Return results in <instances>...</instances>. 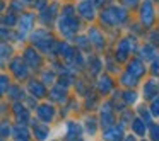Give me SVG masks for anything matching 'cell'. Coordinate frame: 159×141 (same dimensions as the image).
<instances>
[{"mask_svg":"<svg viewBox=\"0 0 159 141\" xmlns=\"http://www.w3.org/2000/svg\"><path fill=\"white\" fill-rule=\"evenodd\" d=\"M101 19H103V22H106L110 26H116L127 21V12L121 7H108L106 10H103Z\"/></svg>","mask_w":159,"mask_h":141,"instance_id":"cell-1","label":"cell"},{"mask_svg":"<svg viewBox=\"0 0 159 141\" xmlns=\"http://www.w3.org/2000/svg\"><path fill=\"white\" fill-rule=\"evenodd\" d=\"M103 138H104V141H121L123 139V124L106 127Z\"/></svg>","mask_w":159,"mask_h":141,"instance_id":"cell-2","label":"cell"},{"mask_svg":"<svg viewBox=\"0 0 159 141\" xmlns=\"http://www.w3.org/2000/svg\"><path fill=\"white\" fill-rule=\"evenodd\" d=\"M134 39H123V41L120 43V46H118V51H116V60H127V56L130 55V51L134 49Z\"/></svg>","mask_w":159,"mask_h":141,"instance_id":"cell-3","label":"cell"},{"mask_svg":"<svg viewBox=\"0 0 159 141\" xmlns=\"http://www.w3.org/2000/svg\"><path fill=\"white\" fill-rule=\"evenodd\" d=\"M140 19H142V22H144L145 26H151L152 22H154V10H152V4L149 2V0L144 2V5H142Z\"/></svg>","mask_w":159,"mask_h":141,"instance_id":"cell-4","label":"cell"},{"mask_svg":"<svg viewBox=\"0 0 159 141\" xmlns=\"http://www.w3.org/2000/svg\"><path fill=\"white\" fill-rule=\"evenodd\" d=\"M113 124H115L113 112H111V109H110V104H106V106L103 107V110H101V126L103 127H111Z\"/></svg>","mask_w":159,"mask_h":141,"instance_id":"cell-5","label":"cell"},{"mask_svg":"<svg viewBox=\"0 0 159 141\" xmlns=\"http://www.w3.org/2000/svg\"><path fill=\"white\" fill-rule=\"evenodd\" d=\"M77 27H79V22L74 21L72 17H65V19L60 21V29H62V32H65V34H72Z\"/></svg>","mask_w":159,"mask_h":141,"instance_id":"cell-6","label":"cell"},{"mask_svg":"<svg viewBox=\"0 0 159 141\" xmlns=\"http://www.w3.org/2000/svg\"><path fill=\"white\" fill-rule=\"evenodd\" d=\"M144 72H145V66L142 65L140 60H132V63L128 65V73L139 78L140 75H144Z\"/></svg>","mask_w":159,"mask_h":141,"instance_id":"cell-7","label":"cell"},{"mask_svg":"<svg viewBox=\"0 0 159 141\" xmlns=\"http://www.w3.org/2000/svg\"><path fill=\"white\" fill-rule=\"evenodd\" d=\"M79 12L82 17L86 19H93L94 17V7L91 2H87V0H84V2H80L79 4Z\"/></svg>","mask_w":159,"mask_h":141,"instance_id":"cell-8","label":"cell"},{"mask_svg":"<svg viewBox=\"0 0 159 141\" xmlns=\"http://www.w3.org/2000/svg\"><path fill=\"white\" fill-rule=\"evenodd\" d=\"M89 39H91V43H94V44L98 46V48H103L104 46V39H103V36H101V32L98 31V29H91L89 31Z\"/></svg>","mask_w":159,"mask_h":141,"instance_id":"cell-9","label":"cell"},{"mask_svg":"<svg viewBox=\"0 0 159 141\" xmlns=\"http://www.w3.org/2000/svg\"><path fill=\"white\" fill-rule=\"evenodd\" d=\"M98 87H99V92L101 93H108L111 89H113V82H111L110 77H101Z\"/></svg>","mask_w":159,"mask_h":141,"instance_id":"cell-10","label":"cell"},{"mask_svg":"<svg viewBox=\"0 0 159 141\" xmlns=\"http://www.w3.org/2000/svg\"><path fill=\"white\" fill-rule=\"evenodd\" d=\"M144 95H145V99H154V97H157V85L154 82H147L144 87Z\"/></svg>","mask_w":159,"mask_h":141,"instance_id":"cell-11","label":"cell"},{"mask_svg":"<svg viewBox=\"0 0 159 141\" xmlns=\"http://www.w3.org/2000/svg\"><path fill=\"white\" fill-rule=\"evenodd\" d=\"M132 129H134L139 136H144L145 134V122L142 119H135L134 122H132Z\"/></svg>","mask_w":159,"mask_h":141,"instance_id":"cell-12","label":"cell"},{"mask_svg":"<svg viewBox=\"0 0 159 141\" xmlns=\"http://www.w3.org/2000/svg\"><path fill=\"white\" fill-rule=\"evenodd\" d=\"M38 114H39V117H41V119L50 121V119L53 117V107H50V106H43V107H39Z\"/></svg>","mask_w":159,"mask_h":141,"instance_id":"cell-13","label":"cell"},{"mask_svg":"<svg viewBox=\"0 0 159 141\" xmlns=\"http://www.w3.org/2000/svg\"><path fill=\"white\" fill-rule=\"evenodd\" d=\"M80 126H77L75 122H69V134L67 136L70 138V139H75V138H79L80 136Z\"/></svg>","mask_w":159,"mask_h":141,"instance_id":"cell-14","label":"cell"},{"mask_svg":"<svg viewBox=\"0 0 159 141\" xmlns=\"http://www.w3.org/2000/svg\"><path fill=\"white\" fill-rule=\"evenodd\" d=\"M140 56H142V58H145V60H154V56H156V49H154V46H151V44L144 46V49H142Z\"/></svg>","mask_w":159,"mask_h":141,"instance_id":"cell-15","label":"cell"},{"mask_svg":"<svg viewBox=\"0 0 159 141\" xmlns=\"http://www.w3.org/2000/svg\"><path fill=\"white\" fill-rule=\"evenodd\" d=\"M137 77H134V75H130V73H125V75L123 77H121V83H125V85H127V87H135V85H137Z\"/></svg>","mask_w":159,"mask_h":141,"instance_id":"cell-16","label":"cell"},{"mask_svg":"<svg viewBox=\"0 0 159 141\" xmlns=\"http://www.w3.org/2000/svg\"><path fill=\"white\" fill-rule=\"evenodd\" d=\"M31 22H33V17L31 15H24L21 21V31H28L31 27Z\"/></svg>","mask_w":159,"mask_h":141,"instance_id":"cell-17","label":"cell"},{"mask_svg":"<svg viewBox=\"0 0 159 141\" xmlns=\"http://www.w3.org/2000/svg\"><path fill=\"white\" fill-rule=\"evenodd\" d=\"M34 133L38 134V139H45L46 134H48V129H46V126H36Z\"/></svg>","mask_w":159,"mask_h":141,"instance_id":"cell-18","label":"cell"},{"mask_svg":"<svg viewBox=\"0 0 159 141\" xmlns=\"http://www.w3.org/2000/svg\"><path fill=\"white\" fill-rule=\"evenodd\" d=\"M16 136H17L19 141H28V136H29V134H28V131H26V129H22V127L19 126L17 129H16Z\"/></svg>","mask_w":159,"mask_h":141,"instance_id":"cell-19","label":"cell"},{"mask_svg":"<svg viewBox=\"0 0 159 141\" xmlns=\"http://www.w3.org/2000/svg\"><path fill=\"white\" fill-rule=\"evenodd\" d=\"M139 110H140V116L142 117H144V119H142V121H144V122H145V126H151V116H149V112H147V109H145V107H140V109H139Z\"/></svg>","mask_w":159,"mask_h":141,"instance_id":"cell-20","label":"cell"},{"mask_svg":"<svg viewBox=\"0 0 159 141\" xmlns=\"http://www.w3.org/2000/svg\"><path fill=\"white\" fill-rule=\"evenodd\" d=\"M151 138L154 141H159V124H151Z\"/></svg>","mask_w":159,"mask_h":141,"instance_id":"cell-21","label":"cell"},{"mask_svg":"<svg viewBox=\"0 0 159 141\" xmlns=\"http://www.w3.org/2000/svg\"><path fill=\"white\" fill-rule=\"evenodd\" d=\"M135 100H137V93H135V92H132V90L125 92V102H127V104H134Z\"/></svg>","mask_w":159,"mask_h":141,"instance_id":"cell-22","label":"cell"},{"mask_svg":"<svg viewBox=\"0 0 159 141\" xmlns=\"http://www.w3.org/2000/svg\"><path fill=\"white\" fill-rule=\"evenodd\" d=\"M86 124H87V131H89L91 134L96 133V121H94V119H87Z\"/></svg>","mask_w":159,"mask_h":141,"instance_id":"cell-23","label":"cell"},{"mask_svg":"<svg viewBox=\"0 0 159 141\" xmlns=\"http://www.w3.org/2000/svg\"><path fill=\"white\" fill-rule=\"evenodd\" d=\"M31 90H33V93H36V95H43V87L41 85H34V83H31Z\"/></svg>","mask_w":159,"mask_h":141,"instance_id":"cell-24","label":"cell"},{"mask_svg":"<svg viewBox=\"0 0 159 141\" xmlns=\"http://www.w3.org/2000/svg\"><path fill=\"white\" fill-rule=\"evenodd\" d=\"M152 114H154V116H159V99L152 100Z\"/></svg>","mask_w":159,"mask_h":141,"instance_id":"cell-25","label":"cell"},{"mask_svg":"<svg viewBox=\"0 0 159 141\" xmlns=\"http://www.w3.org/2000/svg\"><path fill=\"white\" fill-rule=\"evenodd\" d=\"M152 73H154V75H159V61H157V60H154V65H152Z\"/></svg>","mask_w":159,"mask_h":141,"instance_id":"cell-26","label":"cell"},{"mask_svg":"<svg viewBox=\"0 0 159 141\" xmlns=\"http://www.w3.org/2000/svg\"><path fill=\"white\" fill-rule=\"evenodd\" d=\"M151 41L154 43V44H159V31H156L154 34H152V38H151Z\"/></svg>","mask_w":159,"mask_h":141,"instance_id":"cell-27","label":"cell"},{"mask_svg":"<svg viewBox=\"0 0 159 141\" xmlns=\"http://www.w3.org/2000/svg\"><path fill=\"white\" fill-rule=\"evenodd\" d=\"M137 2H139V0H123V4L128 5V7H135V5H137Z\"/></svg>","mask_w":159,"mask_h":141,"instance_id":"cell-28","label":"cell"},{"mask_svg":"<svg viewBox=\"0 0 159 141\" xmlns=\"http://www.w3.org/2000/svg\"><path fill=\"white\" fill-rule=\"evenodd\" d=\"M86 43H87V41H86L84 38H80V39H79V44H80V48H84V49H86V48H87V44H86Z\"/></svg>","mask_w":159,"mask_h":141,"instance_id":"cell-29","label":"cell"},{"mask_svg":"<svg viewBox=\"0 0 159 141\" xmlns=\"http://www.w3.org/2000/svg\"><path fill=\"white\" fill-rule=\"evenodd\" d=\"M125 141H135V138L134 136H128V138H125Z\"/></svg>","mask_w":159,"mask_h":141,"instance_id":"cell-30","label":"cell"}]
</instances>
